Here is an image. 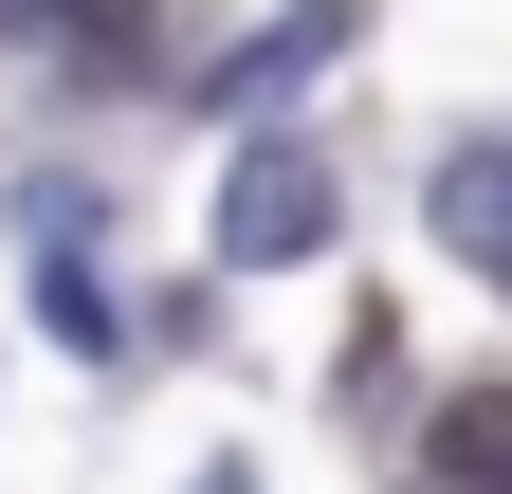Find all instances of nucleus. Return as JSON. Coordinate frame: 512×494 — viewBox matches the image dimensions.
Here are the masks:
<instances>
[{
    "instance_id": "obj_7",
    "label": "nucleus",
    "mask_w": 512,
    "mask_h": 494,
    "mask_svg": "<svg viewBox=\"0 0 512 494\" xmlns=\"http://www.w3.org/2000/svg\"><path fill=\"white\" fill-rule=\"evenodd\" d=\"M183 494H256V476H238V458H220V476H183Z\"/></svg>"
},
{
    "instance_id": "obj_4",
    "label": "nucleus",
    "mask_w": 512,
    "mask_h": 494,
    "mask_svg": "<svg viewBox=\"0 0 512 494\" xmlns=\"http://www.w3.org/2000/svg\"><path fill=\"white\" fill-rule=\"evenodd\" d=\"M330 55H348V0H293V19H275V37H256L238 74H220V110H238V92H293V74H330Z\"/></svg>"
},
{
    "instance_id": "obj_1",
    "label": "nucleus",
    "mask_w": 512,
    "mask_h": 494,
    "mask_svg": "<svg viewBox=\"0 0 512 494\" xmlns=\"http://www.w3.org/2000/svg\"><path fill=\"white\" fill-rule=\"evenodd\" d=\"M311 238H330V165H311V147H238L220 165V257L275 275V257H311Z\"/></svg>"
},
{
    "instance_id": "obj_5",
    "label": "nucleus",
    "mask_w": 512,
    "mask_h": 494,
    "mask_svg": "<svg viewBox=\"0 0 512 494\" xmlns=\"http://www.w3.org/2000/svg\"><path fill=\"white\" fill-rule=\"evenodd\" d=\"M74 74H110V92L165 74V0H110V37H74Z\"/></svg>"
},
{
    "instance_id": "obj_6",
    "label": "nucleus",
    "mask_w": 512,
    "mask_h": 494,
    "mask_svg": "<svg viewBox=\"0 0 512 494\" xmlns=\"http://www.w3.org/2000/svg\"><path fill=\"white\" fill-rule=\"evenodd\" d=\"M74 19H110V0H0V37H19V55H74Z\"/></svg>"
},
{
    "instance_id": "obj_3",
    "label": "nucleus",
    "mask_w": 512,
    "mask_h": 494,
    "mask_svg": "<svg viewBox=\"0 0 512 494\" xmlns=\"http://www.w3.org/2000/svg\"><path fill=\"white\" fill-rule=\"evenodd\" d=\"M439 476H458V494H512V385H458V403H439V440H421Z\"/></svg>"
},
{
    "instance_id": "obj_2",
    "label": "nucleus",
    "mask_w": 512,
    "mask_h": 494,
    "mask_svg": "<svg viewBox=\"0 0 512 494\" xmlns=\"http://www.w3.org/2000/svg\"><path fill=\"white\" fill-rule=\"evenodd\" d=\"M421 220H439V257H458V275L512 293V147H494V129H458V147L421 165Z\"/></svg>"
}]
</instances>
